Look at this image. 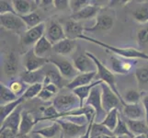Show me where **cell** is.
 Instances as JSON below:
<instances>
[{"label": "cell", "mask_w": 148, "mask_h": 138, "mask_svg": "<svg viewBox=\"0 0 148 138\" xmlns=\"http://www.w3.org/2000/svg\"><path fill=\"white\" fill-rule=\"evenodd\" d=\"M73 58V64L79 73H90V72H97V65L92 58L86 54V52L83 54L82 52L76 53Z\"/></svg>", "instance_id": "cell-10"}, {"label": "cell", "mask_w": 148, "mask_h": 138, "mask_svg": "<svg viewBox=\"0 0 148 138\" xmlns=\"http://www.w3.org/2000/svg\"><path fill=\"white\" fill-rule=\"evenodd\" d=\"M90 3L91 2L88 1V0H69V9L71 10L72 14H75Z\"/></svg>", "instance_id": "cell-41"}, {"label": "cell", "mask_w": 148, "mask_h": 138, "mask_svg": "<svg viewBox=\"0 0 148 138\" xmlns=\"http://www.w3.org/2000/svg\"><path fill=\"white\" fill-rule=\"evenodd\" d=\"M95 78H97V72L82 73V74L80 73L76 76L72 81L68 82L67 86L65 87V89L72 91L76 88H79V87L89 85L91 83H93L92 81L94 80Z\"/></svg>", "instance_id": "cell-22"}, {"label": "cell", "mask_w": 148, "mask_h": 138, "mask_svg": "<svg viewBox=\"0 0 148 138\" xmlns=\"http://www.w3.org/2000/svg\"><path fill=\"white\" fill-rule=\"evenodd\" d=\"M102 135H114L113 133L110 130H109L106 126H104L101 124H96L94 122L92 124V128H91V138H98L99 136Z\"/></svg>", "instance_id": "cell-40"}, {"label": "cell", "mask_w": 148, "mask_h": 138, "mask_svg": "<svg viewBox=\"0 0 148 138\" xmlns=\"http://www.w3.org/2000/svg\"><path fill=\"white\" fill-rule=\"evenodd\" d=\"M142 104L143 106H144V108H145V115H146V122H147V124H148V93L146 95H145L144 97H143V99H142Z\"/></svg>", "instance_id": "cell-47"}, {"label": "cell", "mask_w": 148, "mask_h": 138, "mask_svg": "<svg viewBox=\"0 0 148 138\" xmlns=\"http://www.w3.org/2000/svg\"><path fill=\"white\" fill-rule=\"evenodd\" d=\"M13 7L16 14L18 16H25L32 11L33 2L28 1V0H13Z\"/></svg>", "instance_id": "cell-30"}, {"label": "cell", "mask_w": 148, "mask_h": 138, "mask_svg": "<svg viewBox=\"0 0 148 138\" xmlns=\"http://www.w3.org/2000/svg\"><path fill=\"white\" fill-rule=\"evenodd\" d=\"M76 50V43L75 40H70L65 38L61 42L55 43L53 46V51L56 55L65 56L73 54Z\"/></svg>", "instance_id": "cell-19"}, {"label": "cell", "mask_w": 148, "mask_h": 138, "mask_svg": "<svg viewBox=\"0 0 148 138\" xmlns=\"http://www.w3.org/2000/svg\"><path fill=\"white\" fill-rule=\"evenodd\" d=\"M54 94H53V93H51L50 91H48L46 89H42V90L40 91V93L39 94V96H38V98L40 99V100H43V101H49L50 100H52L53 98L54 99Z\"/></svg>", "instance_id": "cell-46"}, {"label": "cell", "mask_w": 148, "mask_h": 138, "mask_svg": "<svg viewBox=\"0 0 148 138\" xmlns=\"http://www.w3.org/2000/svg\"><path fill=\"white\" fill-rule=\"evenodd\" d=\"M110 64L112 71L118 75H128L135 65L130 59L125 60V58L122 59L115 55L110 56Z\"/></svg>", "instance_id": "cell-14"}, {"label": "cell", "mask_w": 148, "mask_h": 138, "mask_svg": "<svg viewBox=\"0 0 148 138\" xmlns=\"http://www.w3.org/2000/svg\"><path fill=\"white\" fill-rule=\"evenodd\" d=\"M37 124V120L34 119L33 114L29 111H23L21 114V122L19 125L20 135H29L30 132L32 133L33 126Z\"/></svg>", "instance_id": "cell-23"}, {"label": "cell", "mask_w": 148, "mask_h": 138, "mask_svg": "<svg viewBox=\"0 0 148 138\" xmlns=\"http://www.w3.org/2000/svg\"><path fill=\"white\" fill-rule=\"evenodd\" d=\"M47 64H50V59L39 57V56L35 54L33 48L29 49L24 55L23 65L25 67V71H28V72H33V71L42 69Z\"/></svg>", "instance_id": "cell-9"}, {"label": "cell", "mask_w": 148, "mask_h": 138, "mask_svg": "<svg viewBox=\"0 0 148 138\" xmlns=\"http://www.w3.org/2000/svg\"><path fill=\"white\" fill-rule=\"evenodd\" d=\"M22 108L21 106H18L16 109L13 113L10 114L8 118L5 120L2 124H1V128L0 129H4V128H8L14 131L15 133L18 134L19 132V125H20V122H21V114H22Z\"/></svg>", "instance_id": "cell-21"}, {"label": "cell", "mask_w": 148, "mask_h": 138, "mask_svg": "<svg viewBox=\"0 0 148 138\" xmlns=\"http://www.w3.org/2000/svg\"><path fill=\"white\" fill-rule=\"evenodd\" d=\"M54 122H57L61 125V128H62L61 134L64 138H80L86 133L89 125V124L83 125L77 124L64 119H57Z\"/></svg>", "instance_id": "cell-7"}, {"label": "cell", "mask_w": 148, "mask_h": 138, "mask_svg": "<svg viewBox=\"0 0 148 138\" xmlns=\"http://www.w3.org/2000/svg\"><path fill=\"white\" fill-rule=\"evenodd\" d=\"M51 83L56 85L60 89H64L68 84L67 82H65V79L54 65L53 68H49L47 71H45V78L42 84L43 86H47Z\"/></svg>", "instance_id": "cell-18"}, {"label": "cell", "mask_w": 148, "mask_h": 138, "mask_svg": "<svg viewBox=\"0 0 148 138\" xmlns=\"http://www.w3.org/2000/svg\"><path fill=\"white\" fill-rule=\"evenodd\" d=\"M120 119L119 116V109H113L112 111H110V112H108L106 118L104 119V121L101 122V124H103L104 126H106L109 130H110L112 133L115 130L117 124H118V122Z\"/></svg>", "instance_id": "cell-31"}, {"label": "cell", "mask_w": 148, "mask_h": 138, "mask_svg": "<svg viewBox=\"0 0 148 138\" xmlns=\"http://www.w3.org/2000/svg\"><path fill=\"white\" fill-rule=\"evenodd\" d=\"M100 87L102 90L101 92L102 107H103L105 111L108 113V112H110L113 109H119L120 105H122L119 97L114 93V91L107 84L101 83Z\"/></svg>", "instance_id": "cell-8"}, {"label": "cell", "mask_w": 148, "mask_h": 138, "mask_svg": "<svg viewBox=\"0 0 148 138\" xmlns=\"http://www.w3.org/2000/svg\"><path fill=\"white\" fill-rule=\"evenodd\" d=\"M123 115L127 118V120H145V111L142 103L137 104H127L123 106Z\"/></svg>", "instance_id": "cell-16"}, {"label": "cell", "mask_w": 148, "mask_h": 138, "mask_svg": "<svg viewBox=\"0 0 148 138\" xmlns=\"http://www.w3.org/2000/svg\"><path fill=\"white\" fill-rule=\"evenodd\" d=\"M126 122L130 131L134 136L143 134H148V124L145 120H127Z\"/></svg>", "instance_id": "cell-28"}, {"label": "cell", "mask_w": 148, "mask_h": 138, "mask_svg": "<svg viewBox=\"0 0 148 138\" xmlns=\"http://www.w3.org/2000/svg\"><path fill=\"white\" fill-rule=\"evenodd\" d=\"M137 42L142 46L148 43V28H142L137 32Z\"/></svg>", "instance_id": "cell-43"}, {"label": "cell", "mask_w": 148, "mask_h": 138, "mask_svg": "<svg viewBox=\"0 0 148 138\" xmlns=\"http://www.w3.org/2000/svg\"><path fill=\"white\" fill-rule=\"evenodd\" d=\"M102 8H101L100 6L90 3L86 7H85L83 9H81L79 12L71 15L70 19L75 20V21H79V22H81L82 20L96 19L97 17H98V15L100 13Z\"/></svg>", "instance_id": "cell-15"}, {"label": "cell", "mask_w": 148, "mask_h": 138, "mask_svg": "<svg viewBox=\"0 0 148 138\" xmlns=\"http://www.w3.org/2000/svg\"><path fill=\"white\" fill-rule=\"evenodd\" d=\"M95 121V117H93L92 120L90 121L89 122V125H88V131H86V134L83 135V136H81L80 138H91V128H92V124H93V122Z\"/></svg>", "instance_id": "cell-48"}, {"label": "cell", "mask_w": 148, "mask_h": 138, "mask_svg": "<svg viewBox=\"0 0 148 138\" xmlns=\"http://www.w3.org/2000/svg\"><path fill=\"white\" fill-rule=\"evenodd\" d=\"M53 45L49 42V40L45 37V35H44V36L33 46V51L35 54L39 56V57L48 58L47 55L53 51Z\"/></svg>", "instance_id": "cell-26"}, {"label": "cell", "mask_w": 148, "mask_h": 138, "mask_svg": "<svg viewBox=\"0 0 148 138\" xmlns=\"http://www.w3.org/2000/svg\"><path fill=\"white\" fill-rule=\"evenodd\" d=\"M101 84L97 85L92 89L90 92V95L86 100L84 106L91 107L95 111V122L96 124H101L104 121L107 116V112L102 107V101H101Z\"/></svg>", "instance_id": "cell-4"}, {"label": "cell", "mask_w": 148, "mask_h": 138, "mask_svg": "<svg viewBox=\"0 0 148 138\" xmlns=\"http://www.w3.org/2000/svg\"><path fill=\"white\" fill-rule=\"evenodd\" d=\"M134 76L140 89H144L148 86V65H143L136 67L134 70Z\"/></svg>", "instance_id": "cell-33"}, {"label": "cell", "mask_w": 148, "mask_h": 138, "mask_svg": "<svg viewBox=\"0 0 148 138\" xmlns=\"http://www.w3.org/2000/svg\"><path fill=\"white\" fill-rule=\"evenodd\" d=\"M50 64L53 65L56 68L59 70L61 75L65 80L72 81L76 76L80 74L76 68L73 62H71L68 59L64 58V56H59V57H50ZM69 81V82H70Z\"/></svg>", "instance_id": "cell-6"}, {"label": "cell", "mask_w": 148, "mask_h": 138, "mask_svg": "<svg viewBox=\"0 0 148 138\" xmlns=\"http://www.w3.org/2000/svg\"><path fill=\"white\" fill-rule=\"evenodd\" d=\"M16 138H29V137L27 135H20V134H18V135H17Z\"/></svg>", "instance_id": "cell-51"}, {"label": "cell", "mask_w": 148, "mask_h": 138, "mask_svg": "<svg viewBox=\"0 0 148 138\" xmlns=\"http://www.w3.org/2000/svg\"><path fill=\"white\" fill-rule=\"evenodd\" d=\"M141 93L136 89H130L125 91V94L122 95V99H123L125 104H137L140 103L141 100Z\"/></svg>", "instance_id": "cell-36"}, {"label": "cell", "mask_w": 148, "mask_h": 138, "mask_svg": "<svg viewBox=\"0 0 148 138\" xmlns=\"http://www.w3.org/2000/svg\"><path fill=\"white\" fill-rule=\"evenodd\" d=\"M113 135L118 137H122V136H128L130 138L134 137L132 133L130 131L128 125H127V122H124L121 118L119 119L118 124H117L115 130L113 131Z\"/></svg>", "instance_id": "cell-34"}, {"label": "cell", "mask_w": 148, "mask_h": 138, "mask_svg": "<svg viewBox=\"0 0 148 138\" xmlns=\"http://www.w3.org/2000/svg\"><path fill=\"white\" fill-rule=\"evenodd\" d=\"M134 138H148V134H143L139 135H135Z\"/></svg>", "instance_id": "cell-50"}, {"label": "cell", "mask_w": 148, "mask_h": 138, "mask_svg": "<svg viewBox=\"0 0 148 138\" xmlns=\"http://www.w3.org/2000/svg\"><path fill=\"white\" fill-rule=\"evenodd\" d=\"M53 6L58 10H64L69 8V0H54Z\"/></svg>", "instance_id": "cell-45"}, {"label": "cell", "mask_w": 148, "mask_h": 138, "mask_svg": "<svg viewBox=\"0 0 148 138\" xmlns=\"http://www.w3.org/2000/svg\"><path fill=\"white\" fill-rule=\"evenodd\" d=\"M22 19V20L24 21L26 27L28 28V30L32 29L34 27L38 26L39 24L42 23V19H40V16L36 13V12H32L28 15H25V16H19Z\"/></svg>", "instance_id": "cell-35"}, {"label": "cell", "mask_w": 148, "mask_h": 138, "mask_svg": "<svg viewBox=\"0 0 148 138\" xmlns=\"http://www.w3.org/2000/svg\"><path fill=\"white\" fill-rule=\"evenodd\" d=\"M60 138H64V136L62 135V134H61V135H60Z\"/></svg>", "instance_id": "cell-53"}, {"label": "cell", "mask_w": 148, "mask_h": 138, "mask_svg": "<svg viewBox=\"0 0 148 138\" xmlns=\"http://www.w3.org/2000/svg\"><path fill=\"white\" fill-rule=\"evenodd\" d=\"M19 98L15 95L12 90L4 84H0V102L1 105H5L18 100Z\"/></svg>", "instance_id": "cell-32"}, {"label": "cell", "mask_w": 148, "mask_h": 138, "mask_svg": "<svg viewBox=\"0 0 148 138\" xmlns=\"http://www.w3.org/2000/svg\"><path fill=\"white\" fill-rule=\"evenodd\" d=\"M4 74L8 78H12L17 75L18 71V58L16 53L11 51L6 56V59L4 61L3 65Z\"/></svg>", "instance_id": "cell-20"}, {"label": "cell", "mask_w": 148, "mask_h": 138, "mask_svg": "<svg viewBox=\"0 0 148 138\" xmlns=\"http://www.w3.org/2000/svg\"><path fill=\"white\" fill-rule=\"evenodd\" d=\"M24 100H25L23 97H20L18 100H15L13 102H10V103L0 106V122H1V124L10 114L13 113V112L16 111V109L18 106H20V104H21Z\"/></svg>", "instance_id": "cell-27"}, {"label": "cell", "mask_w": 148, "mask_h": 138, "mask_svg": "<svg viewBox=\"0 0 148 138\" xmlns=\"http://www.w3.org/2000/svg\"><path fill=\"white\" fill-rule=\"evenodd\" d=\"M132 15H134V18L137 22H148V4H144L139 8H137L132 13Z\"/></svg>", "instance_id": "cell-37"}, {"label": "cell", "mask_w": 148, "mask_h": 138, "mask_svg": "<svg viewBox=\"0 0 148 138\" xmlns=\"http://www.w3.org/2000/svg\"><path fill=\"white\" fill-rule=\"evenodd\" d=\"M101 83H103L101 80H96L95 82L91 83L89 85L79 87V88H76L74 90H72L73 93L79 99L81 108H83V107H84L86 100H88V98L90 95V92H91V90H92V89L94 88V87H96L97 85H99Z\"/></svg>", "instance_id": "cell-25"}, {"label": "cell", "mask_w": 148, "mask_h": 138, "mask_svg": "<svg viewBox=\"0 0 148 138\" xmlns=\"http://www.w3.org/2000/svg\"><path fill=\"white\" fill-rule=\"evenodd\" d=\"M98 138H122V137H118L115 135H102L100 136H99Z\"/></svg>", "instance_id": "cell-49"}, {"label": "cell", "mask_w": 148, "mask_h": 138, "mask_svg": "<svg viewBox=\"0 0 148 138\" xmlns=\"http://www.w3.org/2000/svg\"><path fill=\"white\" fill-rule=\"evenodd\" d=\"M113 12H109L108 8H102L100 13L96 18V22L93 26L86 27L85 32H108L111 30L114 25L115 17L112 14Z\"/></svg>", "instance_id": "cell-5"}, {"label": "cell", "mask_w": 148, "mask_h": 138, "mask_svg": "<svg viewBox=\"0 0 148 138\" xmlns=\"http://www.w3.org/2000/svg\"><path fill=\"white\" fill-rule=\"evenodd\" d=\"M33 136H34V138H43L42 136H40L39 135H33Z\"/></svg>", "instance_id": "cell-52"}, {"label": "cell", "mask_w": 148, "mask_h": 138, "mask_svg": "<svg viewBox=\"0 0 148 138\" xmlns=\"http://www.w3.org/2000/svg\"><path fill=\"white\" fill-rule=\"evenodd\" d=\"M29 86L24 83L22 80H14L9 84V89L12 90L13 93L18 96V98L22 97L25 93V91L27 90Z\"/></svg>", "instance_id": "cell-38"}, {"label": "cell", "mask_w": 148, "mask_h": 138, "mask_svg": "<svg viewBox=\"0 0 148 138\" xmlns=\"http://www.w3.org/2000/svg\"><path fill=\"white\" fill-rule=\"evenodd\" d=\"M60 132H62L61 125L58 124L57 122H54L53 124H52L47 127L40 128L39 130L32 131V134L33 135H39L40 136H42L43 138H52V137L55 136Z\"/></svg>", "instance_id": "cell-29"}, {"label": "cell", "mask_w": 148, "mask_h": 138, "mask_svg": "<svg viewBox=\"0 0 148 138\" xmlns=\"http://www.w3.org/2000/svg\"><path fill=\"white\" fill-rule=\"evenodd\" d=\"M45 37L49 40V42L53 45L66 38L64 27L56 20H52L47 25Z\"/></svg>", "instance_id": "cell-12"}, {"label": "cell", "mask_w": 148, "mask_h": 138, "mask_svg": "<svg viewBox=\"0 0 148 138\" xmlns=\"http://www.w3.org/2000/svg\"><path fill=\"white\" fill-rule=\"evenodd\" d=\"M8 13L16 14V11H15L13 7V2L8 1V0H1L0 1V15L8 14Z\"/></svg>", "instance_id": "cell-42"}, {"label": "cell", "mask_w": 148, "mask_h": 138, "mask_svg": "<svg viewBox=\"0 0 148 138\" xmlns=\"http://www.w3.org/2000/svg\"><path fill=\"white\" fill-rule=\"evenodd\" d=\"M20 78L24 83L29 86L38 83H43L45 78V71L43 70V68L38 71H33V72L24 71L20 75Z\"/></svg>", "instance_id": "cell-24"}, {"label": "cell", "mask_w": 148, "mask_h": 138, "mask_svg": "<svg viewBox=\"0 0 148 138\" xmlns=\"http://www.w3.org/2000/svg\"><path fill=\"white\" fill-rule=\"evenodd\" d=\"M63 27L65 37L70 40H77L80 35L83 34V32H85V27L81 24V22L75 21L72 19L66 20Z\"/></svg>", "instance_id": "cell-17"}, {"label": "cell", "mask_w": 148, "mask_h": 138, "mask_svg": "<svg viewBox=\"0 0 148 138\" xmlns=\"http://www.w3.org/2000/svg\"><path fill=\"white\" fill-rule=\"evenodd\" d=\"M46 24L42 22L38 26L34 27L32 29L27 30L22 35L21 43L23 46H29V45H35L37 42L42 39L46 32Z\"/></svg>", "instance_id": "cell-11"}, {"label": "cell", "mask_w": 148, "mask_h": 138, "mask_svg": "<svg viewBox=\"0 0 148 138\" xmlns=\"http://www.w3.org/2000/svg\"><path fill=\"white\" fill-rule=\"evenodd\" d=\"M53 105L59 113H65L81 108L80 101L77 97L69 89L68 91H64V89H61L60 93L54 97Z\"/></svg>", "instance_id": "cell-3"}, {"label": "cell", "mask_w": 148, "mask_h": 138, "mask_svg": "<svg viewBox=\"0 0 148 138\" xmlns=\"http://www.w3.org/2000/svg\"><path fill=\"white\" fill-rule=\"evenodd\" d=\"M78 39L80 40H84V41H88V42L95 43L97 45H99L101 47H103L104 49H106L107 51H110V52L113 53L115 55L121 56L122 58L125 59H144L148 61V54L142 52V51H139L138 49L132 48V47H126V48H121V47H116V46H112L110 45L108 43H102L99 40H96L92 37L86 36L85 34L80 35L78 37Z\"/></svg>", "instance_id": "cell-1"}, {"label": "cell", "mask_w": 148, "mask_h": 138, "mask_svg": "<svg viewBox=\"0 0 148 138\" xmlns=\"http://www.w3.org/2000/svg\"><path fill=\"white\" fill-rule=\"evenodd\" d=\"M0 24L2 28L8 30H20L26 27L22 19L13 13L0 15Z\"/></svg>", "instance_id": "cell-13"}, {"label": "cell", "mask_w": 148, "mask_h": 138, "mask_svg": "<svg viewBox=\"0 0 148 138\" xmlns=\"http://www.w3.org/2000/svg\"><path fill=\"white\" fill-rule=\"evenodd\" d=\"M86 54H88L90 58L93 59V61L97 65V78H98V80H101L103 83L108 85L110 88L114 91V93L120 98L122 106H125L126 104H125L123 99H122V95L120 93L119 90L117 89L116 78H115L114 74L112 73V71L107 67L103 63L100 62V61L98 59V57H96L92 53L88 52V51H86Z\"/></svg>", "instance_id": "cell-2"}, {"label": "cell", "mask_w": 148, "mask_h": 138, "mask_svg": "<svg viewBox=\"0 0 148 138\" xmlns=\"http://www.w3.org/2000/svg\"><path fill=\"white\" fill-rule=\"evenodd\" d=\"M18 135L17 133H15L11 129L4 128L0 129V138H16Z\"/></svg>", "instance_id": "cell-44"}, {"label": "cell", "mask_w": 148, "mask_h": 138, "mask_svg": "<svg viewBox=\"0 0 148 138\" xmlns=\"http://www.w3.org/2000/svg\"><path fill=\"white\" fill-rule=\"evenodd\" d=\"M43 89V84L42 83H38V84H34L32 86H29V88L27 90L25 91L24 95L22 96L25 100H32L34 98L39 96L40 93V91Z\"/></svg>", "instance_id": "cell-39"}]
</instances>
